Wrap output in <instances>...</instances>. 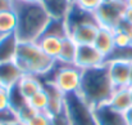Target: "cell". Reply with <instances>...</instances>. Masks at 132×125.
I'll return each instance as SVG.
<instances>
[{
  "label": "cell",
  "instance_id": "74e56055",
  "mask_svg": "<svg viewBox=\"0 0 132 125\" xmlns=\"http://www.w3.org/2000/svg\"><path fill=\"white\" fill-rule=\"evenodd\" d=\"M128 92H130V95H131V101H132V85L128 86Z\"/></svg>",
  "mask_w": 132,
  "mask_h": 125
},
{
  "label": "cell",
  "instance_id": "d6a6232c",
  "mask_svg": "<svg viewBox=\"0 0 132 125\" xmlns=\"http://www.w3.org/2000/svg\"><path fill=\"white\" fill-rule=\"evenodd\" d=\"M123 19H125L126 22H128V23H131L132 25V9L131 8H126V10H125V16H123Z\"/></svg>",
  "mask_w": 132,
  "mask_h": 125
},
{
  "label": "cell",
  "instance_id": "9a60e30c",
  "mask_svg": "<svg viewBox=\"0 0 132 125\" xmlns=\"http://www.w3.org/2000/svg\"><path fill=\"white\" fill-rule=\"evenodd\" d=\"M87 22H96V18H95V14L92 12H88L85 10L80 6H77L75 3L69 10V13L67 14L65 17V25H67V29L68 31L78 25H82V23H87Z\"/></svg>",
  "mask_w": 132,
  "mask_h": 125
},
{
  "label": "cell",
  "instance_id": "8fae6325",
  "mask_svg": "<svg viewBox=\"0 0 132 125\" xmlns=\"http://www.w3.org/2000/svg\"><path fill=\"white\" fill-rule=\"evenodd\" d=\"M24 74L15 63V61L0 62V86L3 89H12L22 79Z\"/></svg>",
  "mask_w": 132,
  "mask_h": 125
},
{
  "label": "cell",
  "instance_id": "83f0119b",
  "mask_svg": "<svg viewBox=\"0 0 132 125\" xmlns=\"http://www.w3.org/2000/svg\"><path fill=\"white\" fill-rule=\"evenodd\" d=\"M114 45L116 48H126L132 45V41L125 32L119 30H114Z\"/></svg>",
  "mask_w": 132,
  "mask_h": 125
},
{
  "label": "cell",
  "instance_id": "ac0fdd59",
  "mask_svg": "<svg viewBox=\"0 0 132 125\" xmlns=\"http://www.w3.org/2000/svg\"><path fill=\"white\" fill-rule=\"evenodd\" d=\"M62 41L63 39L56 38V36H49V35H41L36 40L40 49L54 61H56L59 57V53L62 49Z\"/></svg>",
  "mask_w": 132,
  "mask_h": 125
},
{
  "label": "cell",
  "instance_id": "b9f144b4",
  "mask_svg": "<svg viewBox=\"0 0 132 125\" xmlns=\"http://www.w3.org/2000/svg\"><path fill=\"white\" fill-rule=\"evenodd\" d=\"M0 89H3V88H1V86H0Z\"/></svg>",
  "mask_w": 132,
  "mask_h": 125
},
{
  "label": "cell",
  "instance_id": "7402d4cb",
  "mask_svg": "<svg viewBox=\"0 0 132 125\" xmlns=\"http://www.w3.org/2000/svg\"><path fill=\"white\" fill-rule=\"evenodd\" d=\"M43 35H49V36H56L60 39H64L68 36V29L65 25V19H54L50 18L49 23L46 25Z\"/></svg>",
  "mask_w": 132,
  "mask_h": 125
},
{
  "label": "cell",
  "instance_id": "f35d334b",
  "mask_svg": "<svg viewBox=\"0 0 132 125\" xmlns=\"http://www.w3.org/2000/svg\"><path fill=\"white\" fill-rule=\"evenodd\" d=\"M130 85H132V70H131V80H130Z\"/></svg>",
  "mask_w": 132,
  "mask_h": 125
},
{
  "label": "cell",
  "instance_id": "44dd1931",
  "mask_svg": "<svg viewBox=\"0 0 132 125\" xmlns=\"http://www.w3.org/2000/svg\"><path fill=\"white\" fill-rule=\"evenodd\" d=\"M18 26V17L14 9L0 13V36L15 34Z\"/></svg>",
  "mask_w": 132,
  "mask_h": 125
},
{
  "label": "cell",
  "instance_id": "5b68a950",
  "mask_svg": "<svg viewBox=\"0 0 132 125\" xmlns=\"http://www.w3.org/2000/svg\"><path fill=\"white\" fill-rule=\"evenodd\" d=\"M64 110L71 125H96L92 107L82 99L78 93L65 95Z\"/></svg>",
  "mask_w": 132,
  "mask_h": 125
},
{
  "label": "cell",
  "instance_id": "30bf717a",
  "mask_svg": "<svg viewBox=\"0 0 132 125\" xmlns=\"http://www.w3.org/2000/svg\"><path fill=\"white\" fill-rule=\"evenodd\" d=\"M97 22H87L78 25L68 31V36L76 43L77 45H88L94 44V40L96 38V34L99 31Z\"/></svg>",
  "mask_w": 132,
  "mask_h": 125
},
{
  "label": "cell",
  "instance_id": "8d00e7d4",
  "mask_svg": "<svg viewBox=\"0 0 132 125\" xmlns=\"http://www.w3.org/2000/svg\"><path fill=\"white\" fill-rule=\"evenodd\" d=\"M5 125H24L23 123H21V121H15V123H12V124H5Z\"/></svg>",
  "mask_w": 132,
  "mask_h": 125
},
{
  "label": "cell",
  "instance_id": "f1b7e54d",
  "mask_svg": "<svg viewBox=\"0 0 132 125\" xmlns=\"http://www.w3.org/2000/svg\"><path fill=\"white\" fill-rule=\"evenodd\" d=\"M51 125H71V121L67 116L65 110H63L60 114L53 116V124Z\"/></svg>",
  "mask_w": 132,
  "mask_h": 125
},
{
  "label": "cell",
  "instance_id": "cb8c5ba5",
  "mask_svg": "<svg viewBox=\"0 0 132 125\" xmlns=\"http://www.w3.org/2000/svg\"><path fill=\"white\" fill-rule=\"evenodd\" d=\"M106 61H125L132 63V45L126 48H114V50L105 59V62Z\"/></svg>",
  "mask_w": 132,
  "mask_h": 125
},
{
  "label": "cell",
  "instance_id": "ab89813d",
  "mask_svg": "<svg viewBox=\"0 0 132 125\" xmlns=\"http://www.w3.org/2000/svg\"><path fill=\"white\" fill-rule=\"evenodd\" d=\"M103 1H113V0H103Z\"/></svg>",
  "mask_w": 132,
  "mask_h": 125
},
{
  "label": "cell",
  "instance_id": "4fadbf2b",
  "mask_svg": "<svg viewBox=\"0 0 132 125\" xmlns=\"http://www.w3.org/2000/svg\"><path fill=\"white\" fill-rule=\"evenodd\" d=\"M94 46L106 59L116 48V45H114V30H110L106 27H99L96 38L94 40Z\"/></svg>",
  "mask_w": 132,
  "mask_h": 125
},
{
  "label": "cell",
  "instance_id": "9c48e42d",
  "mask_svg": "<svg viewBox=\"0 0 132 125\" xmlns=\"http://www.w3.org/2000/svg\"><path fill=\"white\" fill-rule=\"evenodd\" d=\"M96 125H127L125 114L116 111L108 103L92 107Z\"/></svg>",
  "mask_w": 132,
  "mask_h": 125
},
{
  "label": "cell",
  "instance_id": "603a6c76",
  "mask_svg": "<svg viewBox=\"0 0 132 125\" xmlns=\"http://www.w3.org/2000/svg\"><path fill=\"white\" fill-rule=\"evenodd\" d=\"M28 105L36 111V112H47V95L45 92L44 86L41 90H39L37 93H35L28 101Z\"/></svg>",
  "mask_w": 132,
  "mask_h": 125
},
{
  "label": "cell",
  "instance_id": "3957f363",
  "mask_svg": "<svg viewBox=\"0 0 132 125\" xmlns=\"http://www.w3.org/2000/svg\"><path fill=\"white\" fill-rule=\"evenodd\" d=\"M14 61L24 75L37 78L46 76L55 65V61L47 57L36 41H18Z\"/></svg>",
  "mask_w": 132,
  "mask_h": 125
},
{
  "label": "cell",
  "instance_id": "1f68e13d",
  "mask_svg": "<svg viewBox=\"0 0 132 125\" xmlns=\"http://www.w3.org/2000/svg\"><path fill=\"white\" fill-rule=\"evenodd\" d=\"M14 5H15V0H0V13L14 9Z\"/></svg>",
  "mask_w": 132,
  "mask_h": 125
},
{
  "label": "cell",
  "instance_id": "f546056e",
  "mask_svg": "<svg viewBox=\"0 0 132 125\" xmlns=\"http://www.w3.org/2000/svg\"><path fill=\"white\" fill-rule=\"evenodd\" d=\"M10 107L9 101V90L8 89H0V110Z\"/></svg>",
  "mask_w": 132,
  "mask_h": 125
},
{
  "label": "cell",
  "instance_id": "2e32d148",
  "mask_svg": "<svg viewBox=\"0 0 132 125\" xmlns=\"http://www.w3.org/2000/svg\"><path fill=\"white\" fill-rule=\"evenodd\" d=\"M106 103L112 108H114L116 111L125 114L132 106V101L130 92H128V88L114 89V92L112 93V95H110V98H109V101Z\"/></svg>",
  "mask_w": 132,
  "mask_h": 125
},
{
  "label": "cell",
  "instance_id": "836d02e7",
  "mask_svg": "<svg viewBox=\"0 0 132 125\" xmlns=\"http://www.w3.org/2000/svg\"><path fill=\"white\" fill-rule=\"evenodd\" d=\"M125 119L127 121V125H132V106L125 112Z\"/></svg>",
  "mask_w": 132,
  "mask_h": 125
},
{
  "label": "cell",
  "instance_id": "7c38bea8",
  "mask_svg": "<svg viewBox=\"0 0 132 125\" xmlns=\"http://www.w3.org/2000/svg\"><path fill=\"white\" fill-rule=\"evenodd\" d=\"M43 83H44V89L46 92V95H47V102H49L47 114L53 117L64 110L65 95L59 89H56L51 83H46V81H43Z\"/></svg>",
  "mask_w": 132,
  "mask_h": 125
},
{
  "label": "cell",
  "instance_id": "7a4b0ae2",
  "mask_svg": "<svg viewBox=\"0 0 132 125\" xmlns=\"http://www.w3.org/2000/svg\"><path fill=\"white\" fill-rule=\"evenodd\" d=\"M113 92L114 86L109 79L106 63L96 68L82 71V79L78 94L91 107L106 103Z\"/></svg>",
  "mask_w": 132,
  "mask_h": 125
},
{
  "label": "cell",
  "instance_id": "4316f807",
  "mask_svg": "<svg viewBox=\"0 0 132 125\" xmlns=\"http://www.w3.org/2000/svg\"><path fill=\"white\" fill-rule=\"evenodd\" d=\"M104 1L103 0H75V4L85 10H88V12H92L95 13L96 9L103 4Z\"/></svg>",
  "mask_w": 132,
  "mask_h": 125
},
{
  "label": "cell",
  "instance_id": "d6986e66",
  "mask_svg": "<svg viewBox=\"0 0 132 125\" xmlns=\"http://www.w3.org/2000/svg\"><path fill=\"white\" fill-rule=\"evenodd\" d=\"M18 41L19 40L15 34L0 36V62H6V61L14 59Z\"/></svg>",
  "mask_w": 132,
  "mask_h": 125
},
{
  "label": "cell",
  "instance_id": "5bb4252c",
  "mask_svg": "<svg viewBox=\"0 0 132 125\" xmlns=\"http://www.w3.org/2000/svg\"><path fill=\"white\" fill-rule=\"evenodd\" d=\"M41 4L50 18L65 19L67 14L69 13L73 5V1L72 0H41Z\"/></svg>",
  "mask_w": 132,
  "mask_h": 125
},
{
  "label": "cell",
  "instance_id": "ba28073f",
  "mask_svg": "<svg viewBox=\"0 0 132 125\" xmlns=\"http://www.w3.org/2000/svg\"><path fill=\"white\" fill-rule=\"evenodd\" d=\"M105 63H106L109 79L114 89L130 86L132 63L125 61H106Z\"/></svg>",
  "mask_w": 132,
  "mask_h": 125
},
{
  "label": "cell",
  "instance_id": "d590c367",
  "mask_svg": "<svg viewBox=\"0 0 132 125\" xmlns=\"http://www.w3.org/2000/svg\"><path fill=\"white\" fill-rule=\"evenodd\" d=\"M123 1H125V4H126L127 8H131L132 9V0H123Z\"/></svg>",
  "mask_w": 132,
  "mask_h": 125
},
{
  "label": "cell",
  "instance_id": "8992f818",
  "mask_svg": "<svg viewBox=\"0 0 132 125\" xmlns=\"http://www.w3.org/2000/svg\"><path fill=\"white\" fill-rule=\"evenodd\" d=\"M126 8L127 6L123 0L104 1L94 13L97 25L100 27L116 30L119 26V23L123 21Z\"/></svg>",
  "mask_w": 132,
  "mask_h": 125
},
{
  "label": "cell",
  "instance_id": "d4e9b609",
  "mask_svg": "<svg viewBox=\"0 0 132 125\" xmlns=\"http://www.w3.org/2000/svg\"><path fill=\"white\" fill-rule=\"evenodd\" d=\"M53 117L47 112H36L32 117H30L24 125H51Z\"/></svg>",
  "mask_w": 132,
  "mask_h": 125
},
{
  "label": "cell",
  "instance_id": "60d3db41",
  "mask_svg": "<svg viewBox=\"0 0 132 125\" xmlns=\"http://www.w3.org/2000/svg\"><path fill=\"white\" fill-rule=\"evenodd\" d=\"M72 1H73V3H75V0H72Z\"/></svg>",
  "mask_w": 132,
  "mask_h": 125
},
{
  "label": "cell",
  "instance_id": "e0dca14e",
  "mask_svg": "<svg viewBox=\"0 0 132 125\" xmlns=\"http://www.w3.org/2000/svg\"><path fill=\"white\" fill-rule=\"evenodd\" d=\"M43 86H44V83H43L41 78H37V76H34V75H23L22 79L17 84V88H18L19 93L27 101L35 93H37L39 90H41Z\"/></svg>",
  "mask_w": 132,
  "mask_h": 125
},
{
  "label": "cell",
  "instance_id": "52a82bcc",
  "mask_svg": "<svg viewBox=\"0 0 132 125\" xmlns=\"http://www.w3.org/2000/svg\"><path fill=\"white\" fill-rule=\"evenodd\" d=\"M104 65H105V57L94 46V44L78 45L75 66L85 71V70L104 66Z\"/></svg>",
  "mask_w": 132,
  "mask_h": 125
},
{
  "label": "cell",
  "instance_id": "484cf974",
  "mask_svg": "<svg viewBox=\"0 0 132 125\" xmlns=\"http://www.w3.org/2000/svg\"><path fill=\"white\" fill-rule=\"evenodd\" d=\"M15 121H19V119H18L17 112L12 107L0 110V125L12 124V123H15Z\"/></svg>",
  "mask_w": 132,
  "mask_h": 125
},
{
  "label": "cell",
  "instance_id": "ffe728a7",
  "mask_svg": "<svg viewBox=\"0 0 132 125\" xmlns=\"http://www.w3.org/2000/svg\"><path fill=\"white\" fill-rule=\"evenodd\" d=\"M77 49H78V45L69 36L64 38L62 41V49H60L56 62L62 65H75L76 57H77Z\"/></svg>",
  "mask_w": 132,
  "mask_h": 125
},
{
  "label": "cell",
  "instance_id": "e575fe53",
  "mask_svg": "<svg viewBox=\"0 0 132 125\" xmlns=\"http://www.w3.org/2000/svg\"><path fill=\"white\" fill-rule=\"evenodd\" d=\"M17 3H24V4H34V3H41V0H15Z\"/></svg>",
  "mask_w": 132,
  "mask_h": 125
},
{
  "label": "cell",
  "instance_id": "277c9868",
  "mask_svg": "<svg viewBox=\"0 0 132 125\" xmlns=\"http://www.w3.org/2000/svg\"><path fill=\"white\" fill-rule=\"evenodd\" d=\"M43 81L51 83L64 95L78 93L82 79V70L75 65H62L55 61L53 70L44 78Z\"/></svg>",
  "mask_w": 132,
  "mask_h": 125
},
{
  "label": "cell",
  "instance_id": "4dcf8cb0",
  "mask_svg": "<svg viewBox=\"0 0 132 125\" xmlns=\"http://www.w3.org/2000/svg\"><path fill=\"white\" fill-rule=\"evenodd\" d=\"M116 30H119V31L125 32V34H126V35H127V36L131 39V41H132V25H131V23H128V22H126V21L123 19Z\"/></svg>",
  "mask_w": 132,
  "mask_h": 125
},
{
  "label": "cell",
  "instance_id": "6da1fadb",
  "mask_svg": "<svg viewBox=\"0 0 132 125\" xmlns=\"http://www.w3.org/2000/svg\"><path fill=\"white\" fill-rule=\"evenodd\" d=\"M14 10L18 17V26L15 35L19 41H36L44 32L50 21L49 14L41 3L24 4L17 3Z\"/></svg>",
  "mask_w": 132,
  "mask_h": 125
}]
</instances>
